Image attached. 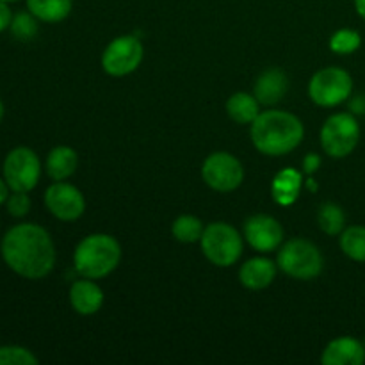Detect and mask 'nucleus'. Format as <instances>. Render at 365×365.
<instances>
[{
    "mask_svg": "<svg viewBox=\"0 0 365 365\" xmlns=\"http://www.w3.org/2000/svg\"><path fill=\"white\" fill-rule=\"evenodd\" d=\"M319 248L307 239H291L278 252V267L296 280H312L323 271Z\"/></svg>",
    "mask_w": 365,
    "mask_h": 365,
    "instance_id": "20e7f679",
    "label": "nucleus"
},
{
    "mask_svg": "<svg viewBox=\"0 0 365 365\" xmlns=\"http://www.w3.org/2000/svg\"><path fill=\"white\" fill-rule=\"evenodd\" d=\"M38 18L31 13V11H20V13L13 14V21H11V34H13L14 39L18 41H32L36 38L39 31L38 25Z\"/></svg>",
    "mask_w": 365,
    "mask_h": 365,
    "instance_id": "b1692460",
    "label": "nucleus"
},
{
    "mask_svg": "<svg viewBox=\"0 0 365 365\" xmlns=\"http://www.w3.org/2000/svg\"><path fill=\"white\" fill-rule=\"evenodd\" d=\"M360 45H362V38L353 29H341L330 39V48L335 53H341V56H348V53L356 52L360 48Z\"/></svg>",
    "mask_w": 365,
    "mask_h": 365,
    "instance_id": "393cba45",
    "label": "nucleus"
},
{
    "mask_svg": "<svg viewBox=\"0 0 365 365\" xmlns=\"http://www.w3.org/2000/svg\"><path fill=\"white\" fill-rule=\"evenodd\" d=\"M341 250L355 262H365V227L353 225L341 232Z\"/></svg>",
    "mask_w": 365,
    "mask_h": 365,
    "instance_id": "412c9836",
    "label": "nucleus"
},
{
    "mask_svg": "<svg viewBox=\"0 0 365 365\" xmlns=\"http://www.w3.org/2000/svg\"><path fill=\"white\" fill-rule=\"evenodd\" d=\"M260 103L255 95L250 93H234L227 102V113L235 123L252 125L255 118L260 114Z\"/></svg>",
    "mask_w": 365,
    "mask_h": 365,
    "instance_id": "aec40b11",
    "label": "nucleus"
},
{
    "mask_svg": "<svg viewBox=\"0 0 365 365\" xmlns=\"http://www.w3.org/2000/svg\"><path fill=\"white\" fill-rule=\"evenodd\" d=\"M319 166H321V157L316 155V153H310V155H307L305 160H303V170L310 175H312L314 171H317V168Z\"/></svg>",
    "mask_w": 365,
    "mask_h": 365,
    "instance_id": "c85d7f7f",
    "label": "nucleus"
},
{
    "mask_svg": "<svg viewBox=\"0 0 365 365\" xmlns=\"http://www.w3.org/2000/svg\"><path fill=\"white\" fill-rule=\"evenodd\" d=\"M289 88L287 75L284 73L278 68L273 70H267L257 78L255 89H253V95L259 100V103L262 106H274V103L280 102L285 96Z\"/></svg>",
    "mask_w": 365,
    "mask_h": 365,
    "instance_id": "dca6fc26",
    "label": "nucleus"
},
{
    "mask_svg": "<svg viewBox=\"0 0 365 365\" xmlns=\"http://www.w3.org/2000/svg\"><path fill=\"white\" fill-rule=\"evenodd\" d=\"M38 359L24 346H0V365H36Z\"/></svg>",
    "mask_w": 365,
    "mask_h": 365,
    "instance_id": "a878e982",
    "label": "nucleus"
},
{
    "mask_svg": "<svg viewBox=\"0 0 365 365\" xmlns=\"http://www.w3.org/2000/svg\"><path fill=\"white\" fill-rule=\"evenodd\" d=\"M70 303L81 316H93L103 305V292L91 278L77 280L70 287Z\"/></svg>",
    "mask_w": 365,
    "mask_h": 365,
    "instance_id": "4468645a",
    "label": "nucleus"
},
{
    "mask_svg": "<svg viewBox=\"0 0 365 365\" xmlns=\"http://www.w3.org/2000/svg\"><path fill=\"white\" fill-rule=\"evenodd\" d=\"M78 164L77 152L70 146H56L46 157V173L53 182H63L75 173Z\"/></svg>",
    "mask_w": 365,
    "mask_h": 365,
    "instance_id": "f3484780",
    "label": "nucleus"
},
{
    "mask_svg": "<svg viewBox=\"0 0 365 365\" xmlns=\"http://www.w3.org/2000/svg\"><path fill=\"white\" fill-rule=\"evenodd\" d=\"M4 116H6V107H4V102L0 100V123H2Z\"/></svg>",
    "mask_w": 365,
    "mask_h": 365,
    "instance_id": "2f4dec72",
    "label": "nucleus"
},
{
    "mask_svg": "<svg viewBox=\"0 0 365 365\" xmlns=\"http://www.w3.org/2000/svg\"><path fill=\"white\" fill-rule=\"evenodd\" d=\"M207 259L217 267L234 266L242 253V237L232 225L216 221L205 227L200 239Z\"/></svg>",
    "mask_w": 365,
    "mask_h": 365,
    "instance_id": "39448f33",
    "label": "nucleus"
},
{
    "mask_svg": "<svg viewBox=\"0 0 365 365\" xmlns=\"http://www.w3.org/2000/svg\"><path fill=\"white\" fill-rule=\"evenodd\" d=\"M0 255L13 273L27 280H41L48 277L56 266L52 237L36 223L11 227L0 241Z\"/></svg>",
    "mask_w": 365,
    "mask_h": 365,
    "instance_id": "f257e3e1",
    "label": "nucleus"
},
{
    "mask_svg": "<svg viewBox=\"0 0 365 365\" xmlns=\"http://www.w3.org/2000/svg\"><path fill=\"white\" fill-rule=\"evenodd\" d=\"M121 260V246L113 235L91 234L78 242L73 264L82 278L100 280L113 273Z\"/></svg>",
    "mask_w": 365,
    "mask_h": 365,
    "instance_id": "7ed1b4c3",
    "label": "nucleus"
},
{
    "mask_svg": "<svg viewBox=\"0 0 365 365\" xmlns=\"http://www.w3.org/2000/svg\"><path fill=\"white\" fill-rule=\"evenodd\" d=\"M203 223L195 216H178L177 220L171 225V234L177 239L178 242H184V245H192V242H198L203 235Z\"/></svg>",
    "mask_w": 365,
    "mask_h": 365,
    "instance_id": "4be33fe9",
    "label": "nucleus"
},
{
    "mask_svg": "<svg viewBox=\"0 0 365 365\" xmlns=\"http://www.w3.org/2000/svg\"><path fill=\"white\" fill-rule=\"evenodd\" d=\"M302 189V175L296 170H284L274 177L271 195L280 205H291L298 200Z\"/></svg>",
    "mask_w": 365,
    "mask_h": 365,
    "instance_id": "6ab92c4d",
    "label": "nucleus"
},
{
    "mask_svg": "<svg viewBox=\"0 0 365 365\" xmlns=\"http://www.w3.org/2000/svg\"><path fill=\"white\" fill-rule=\"evenodd\" d=\"M365 362V348L353 337H339L324 348L321 364L324 365H362Z\"/></svg>",
    "mask_w": 365,
    "mask_h": 365,
    "instance_id": "ddd939ff",
    "label": "nucleus"
},
{
    "mask_svg": "<svg viewBox=\"0 0 365 365\" xmlns=\"http://www.w3.org/2000/svg\"><path fill=\"white\" fill-rule=\"evenodd\" d=\"M4 2H9V4H13V2H18V0H4Z\"/></svg>",
    "mask_w": 365,
    "mask_h": 365,
    "instance_id": "473e14b6",
    "label": "nucleus"
},
{
    "mask_svg": "<svg viewBox=\"0 0 365 365\" xmlns=\"http://www.w3.org/2000/svg\"><path fill=\"white\" fill-rule=\"evenodd\" d=\"M245 237L253 250L260 253L274 252L284 242V228L267 214H257L246 220Z\"/></svg>",
    "mask_w": 365,
    "mask_h": 365,
    "instance_id": "f8f14e48",
    "label": "nucleus"
},
{
    "mask_svg": "<svg viewBox=\"0 0 365 365\" xmlns=\"http://www.w3.org/2000/svg\"><path fill=\"white\" fill-rule=\"evenodd\" d=\"M6 209L7 212H9V216L13 217L27 216L29 210H31V198H29V192L11 191L9 198H7L6 202Z\"/></svg>",
    "mask_w": 365,
    "mask_h": 365,
    "instance_id": "bb28decb",
    "label": "nucleus"
},
{
    "mask_svg": "<svg viewBox=\"0 0 365 365\" xmlns=\"http://www.w3.org/2000/svg\"><path fill=\"white\" fill-rule=\"evenodd\" d=\"M353 93V78L346 70L328 66L317 71L309 82V96L321 107H335Z\"/></svg>",
    "mask_w": 365,
    "mask_h": 365,
    "instance_id": "6e6552de",
    "label": "nucleus"
},
{
    "mask_svg": "<svg viewBox=\"0 0 365 365\" xmlns=\"http://www.w3.org/2000/svg\"><path fill=\"white\" fill-rule=\"evenodd\" d=\"M360 141V125L349 113H337L324 121L321 128V146L335 159L348 157L355 152Z\"/></svg>",
    "mask_w": 365,
    "mask_h": 365,
    "instance_id": "423d86ee",
    "label": "nucleus"
},
{
    "mask_svg": "<svg viewBox=\"0 0 365 365\" xmlns=\"http://www.w3.org/2000/svg\"><path fill=\"white\" fill-rule=\"evenodd\" d=\"M143 43L135 36H120L103 50V70L110 77H125L138 70L143 61Z\"/></svg>",
    "mask_w": 365,
    "mask_h": 365,
    "instance_id": "9d476101",
    "label": "nucleus"
},
{
    "mask_svg": "<svg viewBox=\"0 0 365 365\" xmlns=\"http://www.w3.org/2000/svg\"><path fill=\"white\" fill-rule=\"evenodd\" d=\"M27 9L45 24H59L66 20L73 7V0H25Z\"/></svg>",
    "mask_w": 365,
    "mask_h": 365,
    "instance_id": "a211bd4d",
    "label": "nucleus"
},
{
    "mask_svg": "<svg viewBox=\"0 0 365 365\" xmlns=\"http://www.w3.org/2000/svg\"><path fill=\"white\" fill-rule=\"evenodd\" d=\"M202 177L210 189L217 192L235 191L245 180V168L241 160L227 152H216L205 159Z\"/></svg>",
    "mask_w": 365,
    "mask_h": 365,
    "instance_id": "1a4fd4ad",
    "label": "nucleus"
},
{
    "mask_svg": "<svg viewBox=\"0 0 365 365\" xmlns=\"http://www.w3.org/2000/svg\"><path fill=\"white\" fill-rule=\"evenodd\" d=\"M355 9L365 20V0H355Z\"/></svg>",
    "mask_w": 365,
    "mask_h": 365,
    "instance_id": "7c9ffc66",
    "label": "nucleus"
},
{
    "mask_svg": "<svg viewBox=\"0 0 365 365\" xmlns=\"http://www.w3.org/2000/svg\"><path fill=\"white\" fill-rule=\"evenodd\" d=\"M252 143L269 157L287 155L299 146L305 135L302 120L285 110H264L252 123Z\"/></svg>",
    "mask_w": 365,
    "mask_h": 365,
    "instance_id": "f03ea898",
    "label": "nucleus"
},
{
    "mask_svg": "<svg viewBox=\"0 0 365 365\" xmlns=\"http://www.w3.org/2000/svg\"><path fill=\"white\" fill-rule=\"evenodd\" d=\"M274 277H277V266H274L273 260L264 259V257L248 260V262L242 264L241 271H239L241 284L252 291H262V289L269 287Z\"/></svg>",
    "mask_w": 365,
    "mask_h": 365,
    "instance_id": "2eb2a0df",
    "label": "nucleus"
},
{
    "mask_svg": "<svg viewBox=\"0 0 365 365\" xmlns=\"http://www.w3.org/2000/svg\"><path fill=\"white\" fill-rule=\"evenodd\" d=\"M319 228L328 235H339L346 228V214L337 203H323L317 212Z\"/></svg>",
    "mask_w": 365,
    "mask_h": 365,
    "instance_id": "5701e85b",
    "label": "nucleus"
},
{
    "mask_svg": "<svg viewBox=\"0 0 365 365\" xmlns=\"http://www.w3.org/2000/svg\"><path fill=\"white\" fill-rule=\"evenodd\" d=\"M2 177L11 191L31 192L41 177V163L38 153L29 146H16L6 155Z\"/></svg>",
    "mask_w": 365,
    "mask_h": 365,
    "instance_id": "0eeeda50",
    "label": "nucleus"
},
{
    "mask_svg": "<svg viewBox=\"0 0 365 365\" xmlns=\"http://www.w3.org/2000/svg\"><path fill=\"white\" fill-rule=\"evenodd\" d=\"M45 207L53 217L61 221H75L84 214V195L75 185L66 182H53L45 191Z\"/></svg>",
    "mask_w": 365,
    "mask_h": 365,
    "instance_id": "9b49d317",
    "label": "nucleus"
},
{
    "mask_svg": "<svg viewBox=\"0 0 365 365\" xmlns=\"http://www.w3.org/2000/svg\"><path fill=\"white\" fill-rule=\"evenodd\" d=\"M9 195H11L9 185H7V182L4 180V177H0V205H6Z\"/></svg>",
    "mask_w": 365,
    "mask_h": 365,
    "instance_id": "c756f323",
    "label": "nucleus"
},
{
    "mask_svg": "<svg viewBox=\"0 0 365 365\" xmlns=\"http://www.w3.org/2000/svg\"><path fill=\"white\" fill-rule=\"evenodd\" d=\"M11 21H13V11H11L9 2L0 0V32L9 31Z\"/></svg>",
    "mask_w": 365,
    "mask_h": 365,
    "instance_id": "cd10ccee",
    "label": "nucleus"
}]
</instances>
